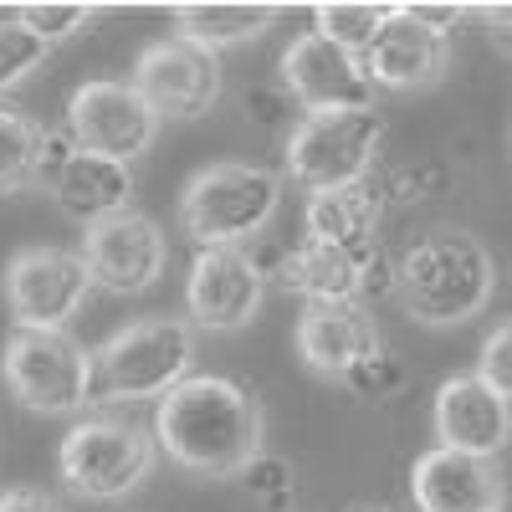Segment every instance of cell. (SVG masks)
<instances>
[{
	"mask_svg": "<svg viewBox=\"0 0 512 512\" xmlns=\"http://www.w3.org/2000/svg\"><path fill=\"white\" fill-rule=\"evenodd\" d=\"M344 512H400V507H390V502H349Z\"/></svg>",
	"mask_w": 512,
	"mask_h": 512,
	"instance_id": "32",
	"label": "cell"
},
{
	"mask_svg": "<svg viewBox=\"0 0 512 512\" xmlns=\"http://www.w3.org/2000/svg\"><path fill=\"white\" fill-rule=\"evenodd\" d=\"M420 26H431V31H441V36H451L466 16H472V11H466V6H431V0H410V6H405Z\"/></svg>",
	"mask_w": 512,
	"mask_h": 512,
	"instance_id": "30",
	"label": "cell"
},
{
	"mask_svg": "<svg viewBox=\"0 0 512 512\" xmlns=\"http://www.w3.org/2000/svg\"><path fill=\"white\" fill-rule=\"evenodd\" d=\"M62 154L67 149L31 113L0 103V195H21V190L47 185Z\"/></svg>",
	"mask_w": 512,
	"mask_h": 512,
	"instance_id": "22",
	"label": "cell"
},
{
	"mask_svg": "<svg viewBox=\"0 0 512 512\" xmlns=\"http://www.w3.org/2000/svg\"><path fill=\"white\" fill-rule=\"evenodd\" d=\"M175 36H185L190 47L221 57L246 41H262L277 21V6H256V0H200V6H175Z\"/></svg>",
	"mask_w": 512,
	"mask_h": 512,
	"instance_id": "21",
	"label": "cell"
},
{
	"mask_svg": "<svg viewBox=\"0 0 512 512\" xmlns=\"http://www.w3.org/2000/svg\"><path fill=\"white\" fill-rule=\"evenodd\" d=\"M446 67H451V36L420 26L405 6L390 11V21L379 26V36L364 52L374 93H425L446 77Z\"/></svg>",
	"mask_w": 512,
	"mask_h": 512,
	"instance_id": "16",
	"label": "cell"
},
{
	"mask_svg": "<svg viewBox=\"0 0 512 512\" xmlns=\"http://www.w3.org/2000/svg\"><path fill=\"white\" fill-rule=\"evenodd\" d=\"M93 16H98V6H67V0H52V6H21V21L47 41V47H57V41H67V36H77V31H88L93 26Z\"/></svg>",
	"mask_w": 512,
	"mask_h": 512,
	"instance_id": "27",
	"label": "cell"
},
{
	"mask_svg": "<svg viewBox=\"0 0 512 512\" xmlns=\"http://www.w3.org/2000/svg\"><path fill=\"white\" fill-rule=\"evenodd\" d=\"M390 11L395 6H374V0H333V6H318L313 11V31L328 36L333 47L364 57L369 41L379 36V26L390 21Z\"/></svg>",
	"mask_w": 512,
	"mask_h": 512,
	"instance_id": "23",
	"label": "cell"
},
{
	"mask_svg": "<svg viewBox=\"0 0 512 512\" xmlns=\"http://www.w3.org/2000/svg\"><path fill=\"white\" fill-rule=\"evenodd\" d=\"M431 425H436V446L497 461L512 441V400H502L482 374H451L436 390Z\"/></svg>",
	"mask_w": 512,
	"mask_h": 512,
	"instance_id": "18",
	"label": "cell"
},
{
	"mask_svg": "<svg viewBox=\"0 0 512 512\" xmlns=\"http://www.w3.org/2000/svg\"><path fill=\"white\" fill-rule=\"evenodd\" d=\"M77 251L93 272V287L118 292V297H134V292L154 287L169 267V236L144 210H123L113 221L88 226Z\"/></svg>",
	"mask_w": 512,
	"mask_h": 512,
	"instance_id": "13",
	"label": "cell"
},
{
	"mask_svg": "<svg viewBox=\"0 0 512 512\" xmlns=\"http://www.w3.org/2000/svg\"><path fill=\"white\" fill-rule=\"evenodd\" d=\"M282 205V175L267 164H241L221 159L205 164L180 190V226L185 236L210 251V246H246L256 241Z\"/></svg>",
	"mask_w": 512,
	"mask_h": 512,
	"instance_id": "3",
	"label": "cell"
},
{
	"mask_svg": "<svg viewBox=\"0 0 512 512\" xmlns=\"http://www.w3.org/2000/svg\"><path fill=\"white\" fill-rule=\"evenodd\" d=\"M477 16H482V26H487V36H492V47L512 62V6H482Z\"/></svg>",
	"mask_w": 512,
	"mask_h": 512,
	"instance_id": "31",
	"label": "cell"
},
{
	"mask_svg": "<svg viewBox=\"0 0 512 512\" xmlns=\"http://www.w3.org/2000/svg\"><path fill=\"white\" fill-rule=\"evenodd\" d=\"M384 205L390 200H384V190L374 180H359V185H344V190H318L303 205V241L369 251V246H379Z\"/></svg>",
	"mask_w": 512,
	"mask_h": 512,
	"instance_id": "20",
	"label": "cell"
},
{
	"mask_svg": "<svg viewBox=\"0 0 512 512\" xmlns=\"http://www.w3.org/2000/svg\"><path fill=\"white\" fill-rule=\"evenodd\" d=\"M159 466V441L128 415H77L57 446V472L82 502H123Z\"/></svg>",
	"mask_w": 512,
	"mask_h": 512,
	"instance_id": "5",
	"label": "cell"
},
{
	"mask_svg": "<svg viewBox=\"0 0 512 512\" xmlns=\"http://www.w3.org/2000/svg\"><path fill=\"white\" fill-rule=\"evenodd\" d=\"M128 82L159 118H200L221 98V57L190 47L185 36H159L134 57Z\"/></svg>",
	"mask_w": 512,
	"mask_h": 512,
	"instance_id": "14",
	"label": "cell"
},
{
	"mask_svg": "<svg viewBox=\"0 0 512 512\" xmlns=\"http://www.w3.org/2000/svg\"><path fill=\"white\" fill-rule=\"evenodd\" d=\"M292 344H297V359L318 379L344 384L364 359H374L384 349V333L364 303H308L303 318H297Z\"/></svg>",
	"mask_w": 512,
	"mask_h": 512,
	"instance_id": "17",
	"label": "cell"
},
{
	"mask_svg": "<svg viewBox=\"0 0 512 512\" xmlns=\"http://www.w3.org/2000/svg\"><path fill=\"white\" fill-rule=\"evenodd\" d=\"M267 303V272L246 246L195 251L185 277V318L205 333H241Z\"/></svg>",
	"mask_w": 512,
	"mask_h": 512,
	"instance_id": "10",
	"label": "cell"
},
{
	"mask_svg": "<svg viewBox=\"0 0 512 512\" xmlns=\"http://www.w3.org/2000/svg\"><path fill=\"white\" fill-rule=\"evenodd\" d=\"M410 502L415 512H502L507 477L487 456L431 446L410 461Z\"/></svg>",
	"mask_w": 512,
	"mask_h": 512,
	"instance_id": "15",
	"label": "cell"
},
{
	"mask_svg": "<svg viewBox=\"0 0 512 512\" xmlns=\"http://www.w3.org/2000/svg\"><path fill=\"white\" fill-rule=\"evenodd\" d=\"M477 374L492 384L502 400H512V318L497 323L487 338H482V354H477Z\"/></svg>",
	"mask_w": 512,
	"mask_h": 512,
	"instance_id": "28",
	"label": "cell"
},
{
	"mask_svg": "<svg viewBox=\"0 0 512 512\" xmlns=\"http://www.w3.org/2000/svg\"><path fill=\"white\" fill-rule=\"evenodd\" d=\"M195 369V323L175 313H149L123 323L103 349L93 354L98 395L113 405H139V400H164L175 384H185Z\"/></svg>",
	"mask_w": 512,
	"mask_h": 512,
	"instance_id": "4",
	"label": "cell"
},
{
	"mask_svg": "<svg viewBox=\"0 0 512 512\" xmlns=\"http://www.w3.org/2000/svg\"><path fill=\"white\" fill-rule=\"evenodd\" d=\"M384 149V113L379 108H344V113H303L287 134L282 169L308 195L344 190L374 175Z\"/></svg>",
	"mask_w": 512,
	"mask_h": 512,
	"instance_id": "7",
	"label": "cell"
},
{
	"mask_svg": "<svg viewBox=\"0 0 512 512\" xmlns=\"http://www.w3.org/2000/svg\"><path fill=\"white\" fill-rule=\"evenodd\" d=\"M88 297H93V272L82 262V251L26 246L6 262V308L16 328L67 333L72 318L88 308Z\"/></svg>",
	"mask_w": 512,
	"mask_h": 512,
	"instance_id": "8",
	"label": "cell"
},
{
	"mask_svg": "<svg viewBox=\"0 0 512 512\" xmlns=\"http://www.w3.org/2000/svg\"><path fill=\"white\" fill-rule=\"evenodd\" d=\"M159 451L190 477L226 482L267 451V415L241 379L231 374H190L154 410Z\"/></svg>",
	"mask_w": 512,
	"mask_h": 512,
	"instance_id": "1",
	"label": "cell"
},
{
	"mask_svg": "<svg viewBox=\"0 0 512 512\" xmlns=\"http://www.w3.org/2000/svg\"><path fill=\"white\" fill-rule=\"evenodd\" d=\"M344 390H349L354 400H369V405L395 400V395L405 390V364H400L390 349H379L374 359H364V364L344 379Z\"/></svg>",
	"mask_w": 512,
	"mask_h": 512,
	"instance_id": "26",
	"label": "cell"
},
{
	"mask_svg": "<svg viewBox=\"0 0 512 512\" xmlns=\"http://www.w3.org/2000/svg\"><path fill=\"white\" fill-rule=\"evenodd\" d=\"M236 482L246 487V497L256 507H267V512H292V502H297V472H292V461L287 456H272V451L256 456Z\"/></svg>",
	"mask_w": 512,
	"mask_h": 512,
	"instance_id": "25",
	"label": "cell"
},
{
	"mask_svg": "<svg viewBox=\"0 0 512 512\" xmlns=\"http://www.w3.org/2000/svg\"><path fill=\"white\" fill-rule=\"evenodd\" d=\"M159 113L139 98L128 77H93L67 98V134L72 149L108 154L118 164H134L159 139Z\"/></svg>",
	"mask_w": 512,
	"mask_h": 512,
	"instance_id": "9",
	"label": "cell"
},
{
	"mask_svg": "<svg viewBox=\"0 0 512 512\" xmlns=\"http://www.w3.org/2000/svg\"><path fill=\"white\" fill-rule=\"evenodd\" d=\"M0 379L21 410L31 415H82L98 395L93 354L72 333L11 328L0 349Z\"/></svg>",
	"mask_w": 512,
	"mask_h": 512,
	"instance_id": "6",
	"label": "cell"
},
{
	"mask_svg": "<svg viewBox=\"0 0 512 512\" xmlns=\"http://www.w3.org/2000/svg\"><path fill=\"white\" fill-rule=\"evenodd\" d=\"M47 185H52L57 210L67 221H77L82 231L123 216V210H134V164H118L108 154L67 149Z\"/></svg>",
	"mask_w": 512,
	"mask_h": 512,
	"instance_id": "19",
	"label": "cell"
},
{
	"mask_svg": "<svg viewBox=\"0 0 512 512\" xmlns=\"http://www.w3.org/2000/svg\"><path fill=\"white\" fill-rule=\"evenodd\" d=\"M47 57L52 47L21 21V6H0V93L21 88L31 72L47 67Z\"/></svg>",
	"mask_w": 512,
	"mask_h": 512,
	"instance_id": "24",
	"label": "cell"
},
{
	"mask_svg": "<svg viewBox=\"0 0 512 512\" xmlns=\"http://www.w3.org/2000/svg\"><path fill=\"white\" fill-rule=\"evenodd\" d=\"M277 287L297 292L303 303H364L374 292H395V262L384 246L349 251V246H318L297 241L277 262Z\"/></svg>",
	"mask_w": 512,
	"mask_h": 512,
	"instance_id": "11",
	"label": "cell"
},
{
	"mask_svg": "<svg viewBox=\"0 0 512 512\" xmlns=\"http://www.w3.org/2000/svg\"><path fill=\"white\" fill-rule=\"evenodd\" d=\"M0 512H67V507L41 487H0Z\"/></svg>",
	"mask_w": 512,
	"mask_h": 512,
	"instance_id": "29",
	"label": "cell"
},
{
	"mask_svg": "<svg viewBox=\"0 0 512 512\" xmlns=\"http://www.w3.org/2000/svg\"><path fill=\"white\" fill-rule=\"evenodd\" d=\"M497 292V262L482 236L461 226L420 231L395 262V297L420 328H466Z\"/></svg>",
	"mask_w": 512,
	"mask_h": 512,
	"instance_id": "2",
	"label": "cell"
},
{
	"mask_svg": "<svg viewBox=\"0 0 512 512\" xmlns=\"http://www.w3.org/2000/svg\"><path fill=\"white\" fill-rule=\"evenodd\" d=\"M282 93L303 113H344V108H374V82L364 72V57L333 47L328 36L303 31L287 41L277 62Z\"/></svg>",
	"mask_w": 512,
	"mask_h": 512,
	"instance_id": "12",
	"label": "cell"
}]
</instances>
